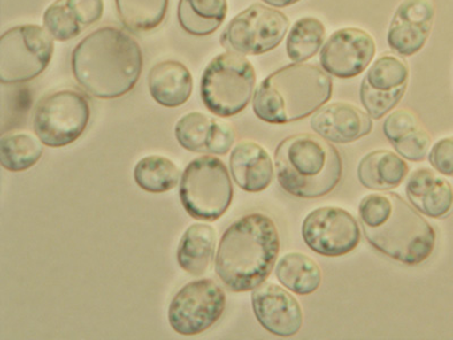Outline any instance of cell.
<instances>
[{"label": "cell", "instance_id": "obj_1", "mask_svg": "<svg viewBox=\"0 0 453 340\" xmlns=\"http://www.w3.org/2000/svg\"><path fill=\"white\" fill-rule=\"evenodd\" d=\"M139 42L123 28L91 32L72 52V72L80 87L99 99L120 98L136 87L143 71Z\"/></svg>", "mask_w": 453, "mask_h": 340}, {"label": "cell", "instance_id": "obj_2", "mask_svg": "<svg viewBox=\"0 0 453 340\" xmlns=\"http://www.w3.org/2000/svg\"><path fill=\"white\" fill-rule=\"evenodd\" d=\"M358 218L368 243L392 260L418 266L435 249L434 228L399 194H368L359 204Z\"/></svg>", "mask_w": 453, "mask_h": 340}, {"label": "cell", "instance_id": "obj_3", "mask_svg": "<svg viewBox=\"0 0 453 340\" xmlns=\"http://www.w3.org/2000/svg\"><path fill=\"white\" fill-rule=\"evenodd\" d=\"M279 252L280 237L274 221L265 213L246 214L222 235L214 270L226 289L245 293L266 282Z\"/></svg>", "mask_w": 453, "mask_h": 340}, {"label": "cell", "instance_id": "obj_4", "mask_svg": "<svg viewBox=\"0 0 453 340\" xmlns=\"http://www.w3.org/2000/svg\"><path fill=\"white\" fill-rule=\"evenodd\" d=\"M334 93L333 79L318 65L289 64L262 81L254 93L255 116L283 125L307 119L326 106Z\"/></svg>", "mask_w": 453, "mask_h": 340}, {"label": "cell", "instance_id": "obj_5", "mask_svg": "<svg viewBox=\"0 0 453 340\" xmlns=\"http://www.w3.org/2000/svg\"><path fill=\"white\" fill-rule=\"evenodd\" d=\"M274 165L283 191L305 200L327 196L342 178V158L338 149L311 133L282 140L274 152Z\"/></svg>", "mask_w": 453, "mask_h": 340}, {"label": "cell", "instance_id": "obj_6", "mask_svg": "<svg viewBox=\"0 0 453 340\" xmlns=\"http://www.w3.org/2000/svg\"><path fill=\"white\" fill-rule=\"evenodd\" d=\"M257 73L245 56L226 51L205 67L201 98L210 112L222 119L244 111L252 100Z\"/></svg>", "mask_w": 453, "mask_h": 340}, {"label": "cell", "instance_id": "obj_7", "mask_svg": "<svg viewBox=\"0 0 453 340\" xmlns=\"http://www.w3.org/2000/svg\"><path fill=\"white\" fill-rule=\"evenodd\" d=\"M180 197L193 220H220L228 212L234 197L232 178L224 161L212 156L191 161L181 176Z\"/></svg>", "mask_w": 453, "mask_h": 340}, {"label": "cell", "instance_id": "obj_8", "mask_svg": "<svg viewBox=\"0 0 453 340\" xmlns=\"http://www.w3.org/2000/svg\"><path fill=\"white\" fill-rule=\"evenodd\" d=\"M54 55V38L46 28L24 24L0 38V82L22 84L42 75Z\"/></svg>", "mask_w": 453, "mask_h": 340}, {"label": "cell", "instance_id": "obj_9", "mask_svg": "<svg viewBox=\"0 0 453 340\" xmlns=\"http://www.w3.org/2000/svg\"><path fill=\"white\" fill-rule=\"evenodd\" d=\"M90 117L87 97L66 89L40 99L34 113V131L46 147H67L83 135Z\"/></svg>", "mask_w": 453, "mask_h": 340}, {"label": "cell", "instance_id": "obj_10", "mask_svg": "<svg viewBox=\"0 0 453 340\" xmlns=\"http://www.w3.org/2000/svg\"><path fill=\"white\" fill-rule=\"evenodd\" d=\"M288 16L276 8L255 3L241 12L220 36L226 51L242 56H258L276 50L288 32Z\"/></svg>", "mask_w": 453, "mask_h": 340}, {"label": "cell", "instance_id": "obj_11", "mask_svg": "<svg viewBox=\"0 0 453 340\" xmlns=\"http://www.w3.org/2000/svg\"><path fill=\"white\" fill-rule=\"evenodd\" d=\"M226 294L212 279L185 285L169 305L170 326L181 336H196L216 325L226 309Z\"/></svg>", "mask_w": 453, "mask_h": 340}, {"label": "cell", "instance_id": "obj_12", "mask_svg": "<svg viewBox=\"0 0 453 340\" xmlns=\"http://www.w3.org/2000/svg\"><path fill=\"white\" fill-rule=\"evenodd\" d=\"M302 235L313 252L329 258L353 252L362 240L358 221L339 206H321L307 214Z\"/></svg>", "mask_w": 453, "mask_h": 340}, {"label": "cell", "instance_id": "obj_13", "mask_svg": "<svg viewBox=\"0 0 453 340\" xmlns=\"http://www.w3.org/2000/svg\"><path fill=\"white\" fill-rule=\"evenodd\" d=\"M410 82V66L402 56L386 52L368 68L359 100L372 120H380L403 100Z\"/></svg>", "mask_w": 453, "mask_h": 340}, {"label": "cell", "instance_id": "obj_14", "mask_svg": "<svg viewBox=\"0 0 453 340\" xmlns=\"http://www.w3.org/2000/svg\"><path fill=\"white\" fill-rule=\"evenodd\" d=\"M373 36L359 27H343L334 32L319 52L323 71L337 79H354L373 62Z\"/></svg>", "mask_w": 453, "mask_h": 340}, {"label": "cell", "instance_id": "obj_15", "mask_svg": "<svg viewBox=\"0 0 453 340\" xmlns=\"http://www.w3.org/2000/svg\"><path fill=\"white\" fill-rule=\"evenodd\" d=\"M435 13V0H403L388 28V46L402 57L418 54L430 38Z\"/></svg>", "mask_w": 453, "mask_h": 340}, {"label": "cell", "instance_id": "obj_16", "mask_svg": "<svg viewBox=\"0 0 453 340\" xmlns=\"http://www.w3.org/2000/svg\"><path fill=\"white\" fill-rule=\"evenodd\" d=\"M255 318L268 333L290 338L301 331L304 313L297 298L273 282H263L252 293Z\"/></svg>", "mask_w": 453, "mask_h": 340}, {"label": "cell", "instance_id": "obj_17", "mask_svg": "<svg viewBox=\"0 0 453 340\" xmlns=\"http://www.w3.org/2000/svg\"><path fill=\"white\" fill-rule=\"evenodd\" d=\"M175 135L188 151L204 155L226 156L236 141L232 124L197 112L186 113L177 121Z\"/></svg>", "mask_w": 453, "mask_h": 340}, {"label": "cell", "instance_id": "obj_18", "mask_svg": "<svg viewBox=\"0 0 453 340\" xmlns=\"http://www.w3.org/2000/svg\"><path fill=\"white\" fill-rule=\"evenodd\" d=\"M311 128L331 143L347 144L371 135L373 120L353 104L335 101L311 115Z\"/></svg>", "mask_w": 453, "mask_h": 340}, {"label": "cell", "instance_id": "obj_19", "mask_svg": "<svg viewBox=\"0 0 453 340\" xmlns=\"http://www.w3.org/2000/svg\"><path fill=\"white\" fill-rule=\"evenodd\" d=\"M104 0H55L43 13V27L57 42L78 38L103 18Z\"/></svg>", "mask_w": 453, "mask_h": 340}, {"label": "cell", "instance_id": "obj_20", "mask_svg": "<svg viewBox=\"0 0 453 340\" xmlns=\"http://www.w3.org/2000/svg\"><path fill=\"white\" fill-rule=\"evenodd\" d=\"M230 173L242 191L260 193L273 183V158L261 144L242 141L234 145L229 158Z\"/></svg>", "mask_w": 453, "mask_h": 340}, {"label": "cell", "instance_id": "obj_21", "mask_svg": "<svg viewBox=\"0 0 453 340\" xmlns=\"http://www.w3.org/2000/svg\"><path fill=\"white\" fill-rule=\"evenodd\" d=\"M406 196L411 205L425 217L442 220L453 208V188L450 182L434 170L416 169L408 178Z\"/></svg>", "mask_w": 453, "mask_h": 340}, {"label": "cell", "instance_id": "obj_22", "mask_svg": "<svg viewBox=\"0 0 453 340\" xmlns=\"http://www.w3.org/2000/svg\"><path fill=\"white\" fill-rule=\"evenodd\" d=\"M383 135L404 160L420 163L430 153L432 136L418 115L408 109H398L386 117Z\"/></svg>", "mask_w": 453, "mask_h": 340}, {"label": "cell", "instance_id": "obj_23", "mask_svg": "<svg viewBox=\"0 0 453 340\" xmlns=\"http://www.w3.org/2000/svg\"><path fill=\"white\" fill-rule=\"evenodd\" d=\"M150 95L165 108L183 106L191 98L193 78L183 63L164 60L151 68L148 76Z\"/></svg>", "mask_w": 453, "mask_h": 340}, {"label": "cell", "instance_id": "obj_24", "mask_svg": "<svg viewBox=\"0 0 453 340\" xmlns=\"http://www.w3.org/2000/svg\"><path fill=\"white\" fill-rule=\"evenodd\" d=\"M410 173V166L403 157L380 149L363 157L357 168L359 183L371 191H392L399 188Z\"/></svg>", "mask_w": 453, "mask_h": 340}, {"label": "cell", "instance_id": "obj_25", "mask_svg": "<svg viewBox=\"0 0 453 340\" xmlns=\"http://www.w3.org/2000/svg\"><path fill=\"white\" fill-rule=\"evenodd\" d=\"M216 248L217 232L212 226L191 225L178 245V265L192 276H202L211 266Z\"/></svg>", "mask_w": 453, "mask_h": 340}, {"label": "cell", "instance_id": "obj_26", "mask_svg": "<svg viewBox=\"0 0 453 340\" xmlns=\"http://www.w3.org/2000/svg\"><path fill=\"white\" fill-rule=\"evenodd\" d=\"M228 14L226 0H180L177 18L186 34L209 36L218 31Z\"/></svg>", "mask_w": 453, "mask_h": 340}, {"label": "cell", "instance_id": "obj_27", "mask_svg": "<svg viewBox=\"0 0 453 340\" xmlns=\"http://www.w3.org/2000/svg\"><path fill=\"white\" fill-rule=\"evenodd\" d=\"M276 276L285 289L299 297L315 293L322 283V270L317 261L299 252L283 255L277 263Z\"/></svg>", "mask_w": 453, "mask_h": 340}, {"label": "cell", "instance_id": "obj_28", "mask_svg": "<svg viewBox=\"0 0 453 340\" xmlns=\"http://www.w3.org/2000/svg\"><path fill=\"white\" fill-rule=\"evenodd\" d=\"M42 144L31 133L8 132L0 139V164L12 173L30 169L42 159Z\"/></svg>", "mask_w": 453, "mask_h": 340}, {"label": "cell", "instance_id": "obj_29", "mask_svg": "<svg viewBox=\"0 0 453 340\" xmlns=\"http://www.w3.org/2000/svg\"><path fill=\"white\" fill-rule=\"evenodd\" d=\"M326 35L325 24L313 16L299 19L290 28L286 40V52L291 62L305 63L323 47Z\"/></svg>", "mask_w": 453, "mask_h": 340}, {"label": "cell", "instance_id": "obj_30", "mask_svg": "<svg viewBox=\"0 0 453 340\" xmlns=\"http://www.w3.org/2000/svg\"><path fill=\"white\" fill-rule=\"evenodd\" d=\"M117 13L128 30L142 34L159 27L167 15L169 0H115Z\"/></svg>", "mask_w": 453, "mask_h": 340}, {"label": "cell", "instance_id": "obj_31", "mask_svg": "<svg viewBox=\"0 0 453 340\" xmlns=\"http://www.w3.org/2000/svg\"><path fill=\"white\" fill-rule=\"evenodd\" d=\"M180 178V170L168 158L149 156L141 159L134 168V180L142 189L149 193H165L175 189Z\"/></svg>", "mask_w": 453, "mask_h": 340}, {"label": "cell", "instance_id": "obj_32", "mask_svg": "<svg viewBox=\"0 0 453 340\" xmlns=\"http://www.w3.org/2000/svg\"><path fill=\"white\" fill-rule=\"evenodd\" d=\"M428 161L441 175L453 177V136L436 142L428 153Z\"/></svg>", "mask_w": 453, "mask_h": 340}, {"label": "cell", "instance_id": "obj_33", "mask_svg": "<svg viewBox=\"0 0 453 340\" xmlns=\"http://www.w3.org/2000/svg\"><path fill=\"white\" fill-rule=\"evenodd\" d=\"M262 2L270 7L285 8L293 6L295 4L301 2V0H262Z\"/></svg>", "mask_w": 453, "mask_h": 340}]
</instances>
